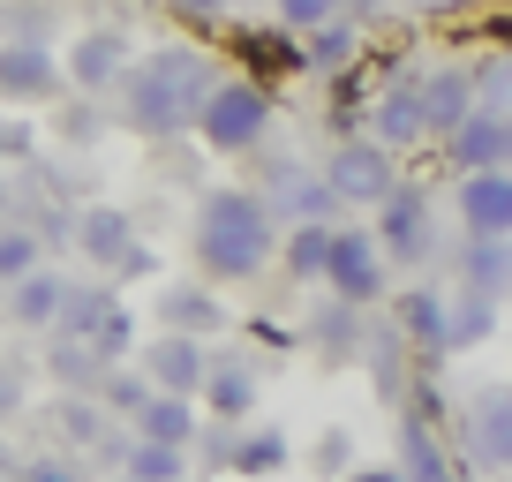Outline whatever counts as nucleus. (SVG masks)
<instances>
[{"instance_id":"f257e3e1","label":"nucleus","mask_w":512,"mask_h":482,"mask_svg":"<svg viewBox=\"0 0 512 482\" xmlns=\"http://www.w3.org/2000/svg\"><path fill=\"white\" fill-rule=\"evenodd\" d=\"M219 91V68H211L204 46H159V53H136L121 98V129L144 136V144H174V136H196V113L204 98Z\"/></svg>"},{"instance_id":"f03ea898","label":"nucleus","mask_w":512,"mask_h":482,"mask_svg":"<svg viewBox=\"0 0 512 482\" xmlns=\"http://www.w3.org/2000/svg\"><path fill=\"white\" fill-rule=\"evenodd\" d=\"M189 257L204 272V287H241V279L279 264V219L256 189H204L189 219Z\"/></svg>"},{"instance_id":"7ed1b4c3","label":"nucleus","mask_w":512,"mask_h":482,"mask_svg":"<svg viewBox=\"0 0 512 482\" xmlns=\"http://www.w3.org/2000/svg\"><path fill=\"white\" fill-rule=\"evenodd\" d=\"M264 136H272V91L256 76H219V91L196 113V144L219 159H249V151H264Z\"/></svg>"},{"instance_id":"20e7f679","label":"nucleus","mask_w":512,"mask_h":482,"mask_svg":"<svg viewBox=\"0 0 512 482\" xmlns=\"http://www.w3.org/2000/svg\"><path fill=\"white\" fill-rule=\"evenodd\" d=\"M68 234H76V257L91 264V272H106V287L113 279H144L151 264H159L121 204H83L76 219H68Z\"/></svg>"},{"instance_id":"39448f33","label":"nucleus","mask_w":512,"mask_h":482,"mask_svg":"<svg viewBox=\"0 0 512 482\" xmlns=\"http://www.w3.org/2000/svg\"><path fill=\"white\" fill-rule=\"evenodd\" d=\"M324 189H332L339 204H354V211H377L384 196L400 189V159L384 144H369V136H339L332 159H324Z\"/></svg>"},{"instance_id":"423d86ee","label":"nucleus","mask_w":512,"mask_h":482,"mask_svg":"<svg viewBox=\"0 0 512 482\" xmlns=\"http://www.w3.org/2000/svg\"><path fill=\"white\" fill-rule=\"evenodd\" d=\"M384 279H392V264H384L377 234H369V226H332V264H324L332 302L339 309H369V302H384Z\"/></svg>"},{"instance_id":"0eeeda50","label":"nucleus","mask_w":512,"mask_h":482,"mask_svg":"<svg viewBox=\"0 0 512 482\" xmlns=\"http://www.w3.org/2000/svg\"><path fill=\"white\" fill-rule=\"evenodd\" d=\"M68 68V91L76 98H106L128 83V68H136V46H128L121 23H91V31H76V46L61 53Z\"/></svg>"},{"instance_id":"6e6552de","label":"nucleus","mask_w":512,"mask_h":482,"mask_svg":"<svg viewBox=\"0 0 512 482\" xmlns=\"http://www.w3.org/2000/svg\"><path fill=\"white\" fill-rule=\"evenodd\" d=\"M369 234H377L384 264H422V257H430V241H437V204L400 181V189L377 204V226H369Z\"/></svg>"},{"instance_id":"1a4fd4ad","label":"nucleus","mask_w":512,"mask_h":482,"mask_svg":"<svg viewBox=\"0 0 512 482\" xmlns=\"http://www.w3.org/2000/svg\"><path fill=\"white\" fill-rule=\"evenodd\" d=\"M68 98V68L46 46H0V106L31 113V106H61Z\"/></svg>"},{"instance_id":"9d476101","label":"nucleus","mask_w":512,"mask_h":482,"mask_svg":"<svg viewBox=\"0 0 512 482\" xmlns=\"http://www.w3.org/2000/svg\"><path fill=\"white\" fill-rule=\"evenodd\" d=\"M136 370H144V385L166 392V400H204L211 347H204V339H181V332H159L144 354H136Z\"/></svg>"},{"instance_id":"9b49d317","label":"nucleus","mask_w":512,"mask_h":482,"mask_svg":"<svg viewBox=\"0 0 512 482\" xmlns=\"http://www.w3.org/2000/svg\"><path fill=\"white\" fill-rule=\"evenodd\" d=\"M467 460L482 475H512V385H482L467 400Z\"/></svg>"},{"instance_id":"f8f14e48","label":"nucleus","mask_w":512,"mask_h":482,"mask_svg":"<svg viewBox=\"0 0 512 482\" xmlns=\"http://www.w3.org/2000/svg\"><path fill=\"white\" fill-rule=\"evenodd\" d=\"M445 159L460 166V181L467 174H512V113L475 106V121H467L460 136H445Z\"/></svg>"},{"instance_id":"ddd939ff","label":"nucleus","mask_w":512,"mask_h":482,"mask_svg":"<svg viewBox=\"0 0 512 482\" xmlns=\"http://www.w3.org/2000/svg\"><path fill=\"white\" fill-rule=\"evenodd\" d=\"M204 407L211 422H234V430H249L256 415V354H211V377H204Z\"/></svg>"},{"instance_id":"4468645a","label":"nucleus","mask_w":512,"mask_h":482,"mask_svg":"<svg viewBox=\"0 0 512 482\" xmlns=\"http://www.w3.org/2000/svg\"><path fill=\"white\" fill-rule=\"evenodd\" d=\"M452 211H460L467 241H512V174H467Z\"/></svg>"},{"instance_id":"2eb2a0df","label":"nucleus","mask_w":512,"mask_h":482,"mask_svg":"<svg viewBox=\"0 0 512 482\" xmlns=\"http://www.w3.org/2000/svg\"><path fill=\"white\" fill-rule=\"evenodd\" d=\"M151 317H159V332H181V339L226 332V309H219V294H211L204 279H174V287L151 302Z\"/></svg>"},{"instance_id":"dca6fc26","label":"nucleus","mask_w":512,"mask_h":482,"mask_svg":"<svg viewBox=\"0 0 512 482\" xmlns=\"http://www.w3.org/2000/svg\"><path fill=\"white\" fill-rule=\"evenodd\" d=\"M369 144H384V151H400V144H422L430 136V121H422V76H400V83H384L377 91V106H369Z\"/></svg>"},{"instance_id":"f3484780","label":"nucleus","mask_w":512,"mask_h":482,"mask_svg":"<svg viewBox=\"0 0 512 482\" xmlns=\"http://www.w3.org/2000/svg\"><path fill=\"white\" fill-rule=\"evenodd\" d=\"M422 121H430L437 144L460 136L467 121H475V76H467V68H430V76H422Z\"/></svg>"},{"instance_id":"a211bd4d","label":"nucleus","mask_w":512,"mask_h":482,"mask_svg":"<svg viewBox=\"0 0 512 482\" xmlns=\"http://www.w3.org/2000/svg\"><path fill=\"white\" fill-rule=\"evenodd\" d=\"M392 324H400V339H415L422 354H452V294L407 287L400 309H392Z\"/></svg>"},{"instance_id":"6ab92c4d","label":"nucleus","mask_w":512,"mask_h":482,"mask_svg":"<svg viewBox=\"0 0 512 482\" xmlns=\"http://www.w3.org/2000/svg\"><path fill=\"white\" fill-rule=\"evenodd\" d=\"M61 309H68V272H31L23 287H8V324L16 332H61Z\"/></svg>"},{"instance_id":"aec40b11","label":"nucleus","mask_w":512,"mask_h":482,"mask_svg":"<svg viewBox=\"0 0 512 482\" xmlns=\"http://www.w3.org/2000/svg\"><path fill=\"white\" fill-rule=\"evenodd\" d=\"M53 430H61V445H68V460H83V452H113L121 460V437H113V415L98 400H61L53 407Z\"/></svg>"},{"instance_id":"412c9836","label":"nucleus","mask_w":512,"mask_h":482,"mask_svg":"<svg viewBox=\"0 0 512 482\" xmlns=\"http://www.w3.org/2000/svg\"><path fill=\"white\" fill-rule=\"evenodd\" d=\"M136 437H144V445L196 452V437H204V422H196V400H166V392H151V407L136 415Z\"/></svg>"},{"instance_id":"4be33fe9","label":"nucleus","mask_w":512,"mask_h":482,"mask_svg":"<svg viewBox=\"0 0 512 482\" xmlns=\"http://www.w3.org/2000/svg\"><path fill=\"white\" fill-rule=\"evenodd\" d=\"M113 309H121V302H113V287H106V279H83V287L68 279V309H61V332H53V339H76V347H91V339H98V324H106Z\"/></svg>"},{"instance_id":"5701e85b","label":"nucleus","mask_w":512,"mask_h":482,"mask_svg":"<svg viewBox=\"0 0 512 482\" xmlns=\"http://www.w3.org/2000/svg\"><path fill=\"white\" fill-rule=\"evenodd\" d=\"M460 279H467V294H482V302L512 294V241H467L460 249Z\"/></svg>"},{"instance_id":"b1692460","label":"nucleus","mask_w":512,"mask_h":482,"mask_svg":"<svg viewBox=\"0 0 512 482\" xmlns=\"http://www.w3.org/2000/svg\"><path fill=\"white\" fill-rule=\"evenodd\" d=\"M31 272H46V234L23 226V219H8L0 226V287H23Z\"/></svg>"},{"instance_id":"393cba45","label":"nucleus","mask_w":512,"mask_h":482,"mask_svg":"<svg viewBox=\"0 0 512 482\" xmlns=\"http://www.w3.org/2000/svg\"><path fill=\"white\" fill-rule=\"evenodd\" d=\"M287 437L272 430V422H249V430H241V445H234V475L241 482H264V475H279V467H287Z\"/></svg>"},{"instance_id":"a878e982","label":"nucleus","mask_w":512,"mask_h":482,"mask_svg":"<svg viewBox=\"0 0 512 482\" xmlns=\"http://www.w3.org/2000/svg\"><path fill=\"white\" fill-rule=\"evenodd\" d=\"M400 475H407V482H460V467L445 460V445H437L422 422H407V437H400Z\"/></svg>"},{"instance_id":"bb28decb","label":"nucleus","mask_w":512,"mask_h":482,"mask_svg":"<svg viewBox=\"0 0 512 482\" xmlns=\"http://www.w3.org/2000/svg\"><path fill=\"white\" fill-rule=\"evenodd\" d=\"M279 264H287L294 279H324V264H332V226H287V234H279Z\"/></svg>"},{"instance_id":"cd10ccee","label":"nucleus","mask_w":512,"mask_h":482,"mask_svg":"<svg viewBox=\"0 0 512 482\" xmlns=\"http://www.w3.org/2000/svg\"><path fill=\"white\" fill-rule=\"evenodd\" d=\"M121 475H128V482H189V452L128 437V452H121Z\"/></svg>"},{"instance_id":"c85d7f7f","label":"nucleus","mask_w":512,"mask_h":482,"mask_svg":"<svg viewBox=\"0 0 512 482\" xmlns=\"http://www.w3.org/2000/svg\"><path fill=\"white\" fill-rule=\"evenodd\" d=\"M302 68H317V76H347V68H354V23L339 16L332 31L302 38Z\"/></svg>"},{"instance_id":"c756f323","label":"nucleus","mask_w":512,"mask_h":482,"mask_svg":"<svg viewBox=\"0 0 512 482\" xmlns=\"http://www.w3.org/2000/svg\"><path fill=\"white\" fill-rule=\"evenodd\" d=\"M98 407H106L113 422H136L151 407V385H144V370H106V385H98Z\"/></svg>"},{"instance_id":"7c9ffc66","label":"nucleus","mask_w":512,"mask_h":482,"mask_svg":"<svg viewBox=\"0 0 512 482\" xmlns=\"http://www.w3.org/2000/svg\"><path fill=\"white\" fill-rule=\"evenodd\" d=\"M53 31H61L53 8H0V46H46L53 53Z\"/></svg>"},{"instance_id":"2f4dec72","label":"nucleus","mask_w":512,"mask_h":482,"mask_svg":"<svg viewBox=\"0 0 512 482\" xmlns=\"http://www.w3.org/2000/svg\"><path fill=\"white\" fill-rule=\"evenodd\" d=\"M490 324H497V302H482V294H452V354L460 347H475V339H490Z\"/></svg>"},{"instance_id":"473e14b6","label":"nucleus","mask_w":512,"mask_h":482,"mask_svg":"<svg viewBox=\"0 0 512 482\" xmlns=\"http://www.w3.org/2000/svg\"><path fill=\"white\" fill-rule=\"evenodd\" d=\"M241 61L249 68H302V46H294L287 31H264V38L241 31Z\"/></svg>"},{"instance_id":"72a5a7b5","label":"nucleus","mask_w":512,"mask_h":482,"mask_svg":"<svg viewBox=\"0 0 512 482\" xmlns=\"http://www.w3.org/2000/svg\"><path fill=\"white\" fill-rule=\"evenodd\" d=\"M332 23H339L332 0H279V31L287 38H317V31H332Z\"/></svg>"},{"instance_id":"f704fd0d","label":"nucleus","mask_w":512,"mask_h":482,"mask_svg":"<svg viewBox=\"0 0 512 482\" xmlns=\"http://www.w3.org/2000/svg\"><path fill=\"white\" fill-rule=\"evenodd\" d=\"M128 347H136V317H128V302H121V309H113L106 324H98L91 354H98V362H106V370H121V354H128Z\"/></svg>"},{"instance_id":"c9c22d12","label":"nucleus","mask_w":512,"mask_h":482,"mask_svg":"<svg viewBox=\"0 0 512 482\" xmlns=\"http://www.w3.org/2000/svg\"><path fill=\"white\" fill-rule=\"evenodd\" d=\"M31 151H38V129L23 121V113H0V174H16Z\"/></svg>"},{"instance_id":"e433bc0d","label":"nucleus","mask_w":512,"mask_h":482,"mask_svg":"<svg viewBox=\"0 0 512 482\" xmlns=\"http://www.w3.org/2000/svg\"><path fill=\"white\" fill-rule=\"evenodd\" d=\"M98 129H106V113L91 98H61V144H98Z\"/></svg>"},{"instance_id":"4c0bfd02","label":"nucleus","mask_w":512,"mask_h":482,"mask_svg":"<svg viewBox=\"0 0 512 482\" xmlns=\"http://www.w3.org/2000/svg\"><path fill=\"white\" fill-rule=\"evenodd\" d=\"M369 377H377L384 400H400V339H392V332L369 339Z\"/></svg>"},{"instance_id":"58836bf2","label":"nucleus","mask_w":512,"mask_h":482,"mask_svg":"<svg viewBox=\"0 0 512 482\" xmlns=\"http://www.w3.org/2000/svg\"><path fill=\"white\" fill-rule=\"evenodd\" d=\"M16 482H83V460H68V452H46V460H23Z\"/></svg>"},{"instance_id":"ea45409f","label":"nucleus","mask_w":512,"mask_h":482,"mask_svg":"<svg viewBox=\"0 0 512 482\" xmlns=\"http://www.w3.org/2000/svg\"><path fill=\"white\" fill-rule=\"evenodd\" d=\"M354 317H362V309H324V324H317V347H347V332H354Z\"/></svg>"},{"instance_id":"a19ab883","label":"nucleus","mask_w":512,"mask_h":482,"mask_svg":"<svg viewBox=\"0 0 512 482\" xmlns=\"http://www.w3.org/2000/svg\"><path fill=\"white\" fill-rule=\"evenodd\" d=\"M23 407V377H16V362H0V415H16Z\"/></svg>"},{"instance_id":"79ce46f5","label":"nucleus","mask_w":512,"mask_h":482,"mask_svg":"<svg viewBox=\"0 0 512 482\" xmlns=\"http://www.w3.org/2000/svg\"><path fill=\"white\" fill-rule=\"evenodd\" d=\"M347 460H354V445H347V437H324V445H317V467H332V475H339Z\"/></svg>"},{"instance_id":"37998d69","label":"nucleus","mask_w":512,"mask_h":482,"mask_svg":"<svg viewBox=\"0 0 512 482\" xmlns=\"http://www.w3.org/2000/svg\"><path fill=\"white\" fill-rule=\"evenodd\" d=\"M347 482H407V475H400V460H392V467H354Z\"/></svg>"},{"instance_id":"c03bdc74","label":"nucleus","mask_w":512,"mask_h":482,"mask_svg":"<svg viewBox=\"0 0 512 482\" xmlns=\"http://www.w3.org/2000/svg\"><path fill=\"white\" fill-rule=\"evenodd\" d=\"M16 219V174H0V226Z\"/></svg>"},{"instance_id":"a18cd8bd","label":"nucleus","mask_w":512,"mask_h":482,"mask_svg":"<svg viewBox=\"0 0 512 482\" xmlns=\"http://www.w3.org/2000/svg\"><path fill=\"white\" fill-rule=\"evenodd\" d=\"M113 482H128V475H113Z\"/></svg>"}]
</instances>
